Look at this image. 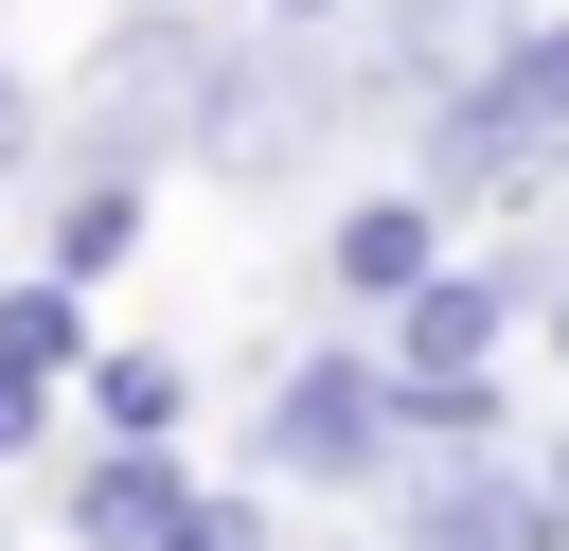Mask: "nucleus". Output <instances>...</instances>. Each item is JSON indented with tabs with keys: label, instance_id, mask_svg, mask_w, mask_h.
<instances>
[{
	"label": "nucleus",
	"instance_id": "17",
	"mask_svg": "<svg viewBox=\"0 0 569 551\" xmlns=\"http://www.w3.org/2000/svg\"><path fill=\"white\" fill-rule=\"evenodd\" d=\"M533 320H551V355H569V284H551V302H533Z\"/></svg>",
	"mask_w": 569,
	"mask_h": 551
},
{
	"label": "nucleus",
	"instance_id": "4",
	"mask_svg": "<svg viewBox=\"0 0 569 551\" xmlns=\"http://www.w3.org/2000/svg\"><path fill=\"white\" fill-rule=\"evenodd\" d=\"M516 320H533V284H516V267L462 231V249H445V267H427V284L373 320V355H391L409 391H445V373H498V355H516Z\"/></svg>",
	"mask_w": 569,
	"mask_h": 551
},
{
	"label": "nucleus",
	"instance_id": "9",
	"mask_svg": "<svg viewBox=\"0 0 569 551\" xmlns=\"http://www.w3.org/2000/svg\"><path fill=\"white\" fill-rule=\"evenodd\" d=\"M71 409H89V427H124V444H178V427H196V355H160V338H107V355L71 373Z\"/></svg>",
	"mask_w": 569,
	"mask_h": 551
},
{
	"label": "nucleus",
	"instance_id": "13",
	"mask_svg": "<svg viewBox=\"0 0 569 551\" xmlns=\"http://www.w3.org/2000/svg\"><path fill=\"white\" fill-rule=\"evenodd\" d=\"M36 178H53V89L0 53V196H36Z\"/></svg>",
	"mask_w": 569,
	"mask_h": 551
},
{
	"label": "nucleus",
	"instance_id": "12",
	"mask_svg": "<svg viewBox=\"0 0 569 551\" xmlns=\"http://www.w3.org/2000/svg\"><path fill=\"white\" fill-rule=\"evenodd\" d=\"M498 89H516V107H533V124L569 142V18H516V53H498Z\"/></svg>",
	"mask_w": 569,
	"mask_h": 551
},
{
	"label": "nucleus",
	"instance_id": "18",
	"mask_svg": "<svg viewBox=\"0 0 569 551\" xmlns=\"http://www.w3.org/2000/svg\"><path fill=\"white\" fill-rule=\"evenodd\" d=\"M320 551H391V533H320Z\"/></svg>",
	"mask_w": 569,
	"mask_h": 551
},
{
	"label": "nucleus",
	"instance_id": "10",
	"mask_svg": "<svg viewBox=\"0 0 569 551\" xmlns=\"http://www.w3.org/2000/svg\"><path fill=\"white\" fill-rule=\"evenodd\" d=\"M0 355L18 373H89L107 338H89V284L71 267H0Z\"/></svg>",
	"mask_w": 569,
	"mask_h": 551
},
{
	"label": "nucleus",
	"instance_id": "2",
	"mask_svg": "<svg viewBox=\"0 0 569 551\" xmlns=\"http://www.w3.org/2000/svg\"><path fill=\"white\" fill-rule=\"evenodd\" d=\"M249 462H267V480H302V498H373V480L409 462V373L373 355V320L267 373V409H249Z\"/></svg>",
	"mask_w": 569,
	"mask_h": 551
},
{
	"label": "nucleus",
	"instance_id": "7",
	"mask_svg": "<svg viewBox=\"0 0 569 551\" xmlns=\"http://www.w3.org/2000/svg\"><path fill=\"white\" fill-rule=\"evenodd\" d=\"M516 18L533 0H356V36H373V71L427 107V89H462V71H498L516 53Z\"/></svg>",
	"mask_w": 569,
	"mask_h": 551
},
{
	"label": "nucleus",
	"instance_id": "3",
	"mask_svg": "<svg viewBox=\"0 0 569 551\" xmlns=\"http://www.w3.org/2000/svg\"><path fill=\"white\" fill-rule=\"evenodd\" d=\"M409 178H427L462 231H498V213H533V196L569 178V142H551L498 71H462V89H427V107H409Z\"/></svg>",
	"mask_w": 569,
	"mask_h": 551
},
{
	"label": "nucleus",
	"instance_id": "16",
	"mask_svg": "<svg viewBox=\"0 0 569 551\" xmlns=\"http://www.w3.org/2000/svg\"><path fill=\"white\" fill-rule=\"evenodd\" d=\"M267 18H356V0H267Z\"/></svg>",
	"mask_w": 569,
	"mask_h": 551
},
{
	"label": "nucleus",
	"instance_id": "8",
	"mask_svg": "<svg viewBox=\"0 0 569 551\" xmlns=\"http://www.w3.org/2000/svg\"><path fill=\"white\" fill-rule=\"evenodd\" d=\"M142 196H160V178H71V160H53V178H36V267L107 284V267L142 249Z\"/></svg>",
	"mask_w": 569,
	"mask_h": 551
},
{
	"label": "nucleus",
	"instance_id": "19",
	"mask_svg": "<svg viewBox=\"0 0 569 551\" xmlns=\"http://www.w3.org/2000/svg\"><path fill=\"white\" fill-rule=\"evenodd\" d=\"M0 551H18V515H0Z\"/></svg>",
	"mask_w": 569,
	"mask_h": 551
},
{
	"label": "nucleus",
	"instance_id": "6",
	"mask_svg": "<svg viewBox=\"0 0 569 551\" xmlns=\"http://www.w3.org/2000/svg\"><path fill=\"white\" fill-rule=\"evenodd\" d=\"M178 498H196V462H178V444H124V427H89V444L53 462V533H71V551H160Z\"/></svg>",
	"mask_w": 569,
	"mask_h": 551
},
{
	"label": "nucleus",
	"instance_id": "11",
	"mask_svg": "<svg viewBox=\"0 0 569 551\" xmlns=\"http://www.w3.org/2000/svg\"><path fill=\"white\" fill-rule=\"evenodd\" d=\"M53 427H71V373H18V355H0V480L53 462Z\"/></svg>",
	"mask_w": 569,
	"mask_h": 551
},
{
	"label": "nucleus",
	"instance_id": "1",
	"mask_svg": "<svg viewBox=\"0 0 569 551\" xmlns=\"http://www.w3.org/2000/svg\"><path fill=\"white\" fill-rule=\"evenodd\" d=\"M213 89H231V18L213 0H124L53 89V160L71 178H213Z\"/></svg>",
	"mask_w": 569,
	"mask_h": 551
},
{
	"label": "nucleus",
	"instance_id": "5",
	"mask_svg": "<svg viewBox=\"0 0 569 551\" xmlns=\"http://www.w3.org/2000/svg\"><path fill=\"white\" fill-rule=\"evenodd\" d=\"M445 249H462V213H445L427 178H373V196H338V213H320V284H338L356 320H391Z\"/></svg>",
	"mask_w": 569,
	"mask_h": 551
},
{
	"label": "nucleus",
	"instance_id": "20",
	"mask_svg": "<svg viewBox=\"0 0 569 551\" xmlns=\"http://www.w3.org/2000/svg\"><path fill=\"white\" fill-rule=\"evenodd\" d=\"M551 196H569V178H551Z\"/></svg>",
	"mask_w": 569,
	"mask_h": 551
},
{
	"label": "nucleus",
	"instance_id": "14",
	"mask_svg": "<svg viewBox=\"0 0 569 551\" xmlns=\"http://www.w3.org/2000/svg\"><path fill=\"white\" fill-rule=\"evenodd\" d=\"M160 551H284V533H267V498H213V480H196V498L160 515Z\"/></svg>",
	"mask_w": 569,
	"mask_h": 551
},
{
	"label": "nucleus",
	"instance_id": "15",
	"mask_svg": "<svg viewBox=\"0 0 569 551\" xmlns=\"http://www.w3.org/2000/svg\"><path fill=\"white\" fill-rule=\"evenodd\" d=\"M533 480H551V498H569V427H551V444H533Z\"/></svg>",
	"mask_w": 569,
	"mask_h": 551
}]
</instances>
